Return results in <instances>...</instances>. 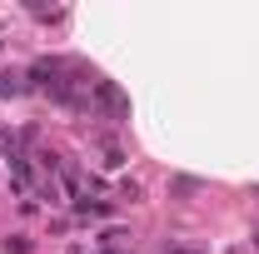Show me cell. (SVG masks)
Here are the masks:
<instances>
[{"instance_id":"cell-1","label":"cell","mask_w":259,"mask_h":254,"mask_svg":"<svg viewBox=\"0 0 259 254\" xmlns=\"http://www.w3.org/2000/svg\"><path fill=\"white\" fill-rule=\"evenodd\" d=\"M35 244H30V234H10L5 239V254H30Z\"/></svg>"},{"instance_id":"cell-2","label":"cell","mask_w":259,"mask_h":254,"mask_svg":"<svg viewBox=\"0 0 259 254\" xmlns=\"http://www.w3.org/2000/svg\"><path fill=\"white\" fill-rule=\"evenodd\" d=\"M164 254H194V249H164Z\"/></svg>"},{"instance_id":"cell-3","label":"cell","mask_w":259,"mask_h":254,"mask_svg":"<svg viewBox=\"0 0 259 254\" xmlns=\"http://www.w3.org/2000/svg\"><path fill=\"white\" fill-rule=\"evenodd\" d=\"M254 249H259V229H254Z\"/></svg>"}]
</instances>
